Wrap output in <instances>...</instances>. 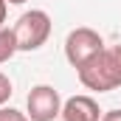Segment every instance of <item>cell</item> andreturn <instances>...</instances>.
I'll return each instance as SVG.
<instances>
[{"label": "cell", "instance_id": "cell-6", "mask_svg": "<svg viewBox=\"0 0 121 121\" xmlns=\"http://www.w3.org/2000/svg\"><path fill=\"white\" fill-rule=\"evenodd\" d=\"M17 54V37H14V28H0V65L9 62Z\"/></svg>", "mask_w": 121, "mask_h": 121}, {"label": "cell", "instance_id": "cell-4", "mask_svg": "<svg viewBox=\"0 0 121 121\" xmlns=\"http://www.w3.org/2000/svg\"><path fill=\"white\" fill-rule=\"evenodd\" d=\"M28 116L31 121H54L56 116H62V99H59V90H54L51 85H37L31 87L28 99Z\"/></svg>", "mask_w": 121, "mask_h": 121}, {"label": "cell", "instance_id": "cell-10", "mask_svg": "<svg viewBox=\"0 0 121 121\" xmlns=\"http://www.w3.org/2000/svg\"><path fill=\"white\" fill-rule=\"evenodd\" d=\"M6 9H9V0H0V28L6 23Z\"/></svg>", "mask_w": 121, "mask_h": 121}, {"label": "cell", "instance_id": "cell-8", "mask_svg": "<svg viewBox=\"0 0 121 121\" xmlns=\"http://www.w3.org/2000/svg\"><path fill=\"white\" fill-rule=\"evenodd\" d=\"M11 93H14V90H11V79H9L6 73H0V107L11 99Z\"/></svg>", "mask_w": 121, "mask_h": 121}, {"label": "cell", "instance_id": "cell-7", "mask_svg": "<svg viewBox=\"0 0 121 121\" xmlns=\"http://www.w3.org/2000/svg\"><path fill=\"white\" fill-rule=\"evenodd\" d=\"M0 121H31V118L14 107H0Z\"/></svg>", "mask_w": 121, "mask_h": 121}, {"label": "cell", "instance_id": "cell-9", "mask_svg": "<svg viewBox=\"0 0 121 121\" xmlns=\"http://www.w3.org/2000/svg\"><path fill=\"white\" fill-rule=\"evenodd\" d=\"M101 121H121V110H110V113H104Z\"/></svg>", "mask_w": 121, "mask_h": 121}, {"label": "cell", "instance_id": "cell-3", "mask_svg": "<svg viewBox=\"0 0 121 121\" xmlns=\"http://www.w3.org/2000/svg\"><path fill=\"white\" fill-rule=\"evenodd\" d=\"M101 48H104L101 34L87 28V26H82V28H73L68 34V39H65V59L79 70V68H82L85 62H90Z\"/></svg>", "mask_w": 121, "mask_h": 121}, {"label": "cell", "instance_id": "cell-1", "mask_svg": "<svg viewBox=\"0 0 121 121\" xmlns=\"http://www.w3.org/2000/svg\"><path fill=\"white\" fill-rule=\"evenodd\" d=\"M79 82L96 93H110L121 87V45L101 48L90 62H85L79 70Z\"/></svg>", "mask_w": 121, "mask_h": 121}, {"label": "cell", "instance_id": "cell-5", "mask_svg": "<svg viewBox=\"0 0 121 121\" xmlns=\"http://www.w3.org/2000/svg\"><path fill=\"white\" fill-rule=\"evenodd\" d=\"M101 110L90 96H70L62 104V121H101Z\"/></svg>", "mask_w": 121, "mask_h": 121}, {"label": "cell", "instance_id": "cell-11", "mask_svg": "<svg viewBox=\"0 0 121 121\" xmlns=\"http://www.w3.org/2000/svg\"><path fill=\"white\" fill-rule=\"evenodd\" d=\"M9 3H26V0H9Z\"/></svg>", "mask_w": 121, "mask_h": 121}, {"label": "cell", "instance_id": "cell-2", "mask_svg": "<svg viewBox=\"0 0 121 121\" xmlns=\"http://www.w3.org/2000/svg\"><path fill=\"white\" fill-rule=\"evenodd\" d=\"M14 37H17V51H37L48 42L51 37V17L42 9L26 11L14 23Z\"/></svg>", "mask_w": 121, "mask_h": 121}]
</instances>
